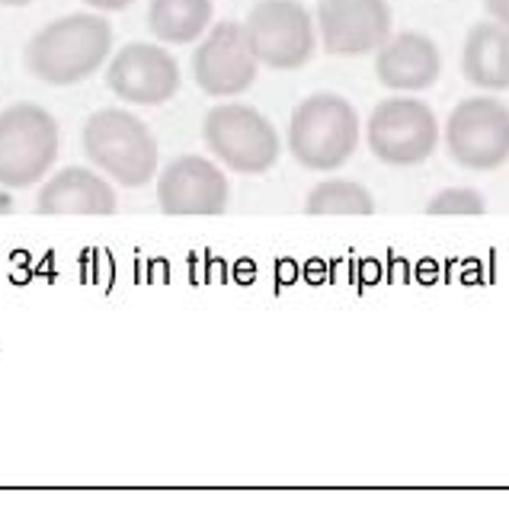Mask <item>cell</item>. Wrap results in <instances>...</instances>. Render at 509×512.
<instances>
[{"label":"cell","mask_w":509,"mask_h":512,"mask_svg":"<svg viewBox=\"0 0 509 512\" xmlns=\"http://www.w3.org/2000/svg\"><path fill=\"white\" fill-rule=\"evenodd\" d=\"M113 55V26L103 13H68L42 26L26 45V68L49 87H74Z\"/></svg>","instance_id":"6da1fadb"},{"label":"cell","mask_w":509,"mask_h":512,"mask_svg":"<svg viewBox=\"0 0 509 512\" xmlns=\"http://www.w3.org/2000/svg\"><path fill=\"white\" fill-rule=\"evenodd\" d=\"M359 112L340 93H314L301 100L289 119V154L305 170L330 173L359 148Z\"/></svg>","instance_id":"7a4b0ae2"},{"label":"cell","mask_w":509,"mask_h":512,"mask_svg":"<svg viewBox=\"0 0 509 512\" xmlns=\"http://www.w3.org/2000/svg\"><path fill=\"white\" fill-rule=\"evenodd\" d=\"M81 141L90 164L129 189L151 183L157 164H161V148H157L154 132L135 112L119 106L93 112L84 122Z\"/></svg>","instance_id":"3957f363"},{"label":"cell","mask_w":509,"mask_h":512,"mask_svg":"<svg viewBox=\"0 0 509 512\" xmlns=\"http://www.w3.org/2000/svg\"><path fill=\"white\" fill-rule=\"evenodd\" d=\"M61 128L49 109L13 103L0 112V186L29 189L55 167Z\"/></svg>","instance_id":"277c9868"},{"label":"cell","mask_w":509,"mask_h":512,"mask_svg":"<svg viewBox=\"0 0 509 512\" xmlns=\"http://www.w3.org/2000/svg\"><path fill=\"white\" fill-rule=\"evenodd\" d=\"M202 138L212 157H218L228 170L247 176L273 170L282 151L276 125L260 109L244 103L212 106L202 119Z\"/></svg>","instance_id":"5b68a950"},{"label":"cell","mask_w":509,"mask_h":512,"mask_svg":"<svg viewBox=\"0 0 509 512\" xmlns=\"http://www.w3.org/2000/svg\"><path fill=\"white\" fill-rule=\"evenodd\" d=\"M439 119L429 103L410 93H397L381 100L369 122H365V141L372 154L388 167H417L439 148Z\"/></svg>","instance_id":"8992f818"},{"label":"cell","mask_w":509,"mask_h":512,"mask_svg":"<svg viewBox=\"0 0 509 512\" xmlns=\"http://www.w3.org/2000/svg\"><path fill=\"white\" fill-rule=\"evenodd\" d=\"M247 42L263 68L298 71L314 58L317 26L298 0H260L244 20Z\"/></svg>","instance_id":"52a82bcc"},{"label":"cell","mask_w":509,"mask_h":512,"mask_svg":"<svg viewBox=\"0 0 509 512\" xmlns=\"http://www.w3.org/2000/svg\"><path fill=\"white\" fill-rule=\"evenodd\" d=\"M445 148L465 170H497L509 160V106L497 96H468L445 122Z\"/></svg>","instance_id":"ba28073f"},{"label":"cell","mask_w":509,"mask_h":512,"mask_svg":"<svg viewBox=\"0 0 509 512\" xmlns=\"http://www.w3.org/2000/svg\"><path fill=\"white\" fill-rule=\"evenodd\" d=\"M260 74V61L247 42L244 23H215L202 36L193 55V77L202 93L231 100L253 87Z\"/></svg>","instance_id":"9c48e42d"},{"label":"cell","mask_w":509,"mask_h":512,"mask_svg":"<svg viewBox=\"0 0 509 512\" xmlns=\"http://www.w3.org/2000/svg\"><path fill=\"white\" fill-rule=\"evenodd\" d=\"M180 64L164 45L129 42L109 55L106 87L129 106H161L180 90Z\"/></svg>","instance_id":"30bf717a"},{"label":"cell","mask_w":509,"mask_h":512,"mask_svg":"<svg viewBox=\"0 0 509 512\" xmlns=\"http://www.w3.org/2000/svg\"><path fill=\"white\" fill-rule=\"evenodd\" d=\"M317 39L337 58L375 55L394 32L388 0H317Z\"/></svg>","instance_id":"8fae6325"},{"label":"cell","mask_w":509,"mask_h":512,"mask_svg":"<svg viewBox=\"0 0 509 512\" xmlns=\"http://www.w3.org/2000/svg\"><path fill=\"white\" fill-rule=\"evenodd\" d=\"M228 196V176L209 157L196 154L170 160L157 180V202L164 215H221Z\"/></svg>","instance_id":"7c38bea8"},{"label":"cell","mask_w":509,"mask_h":512,"mask_svg":"<svg viewBox=\"0 0 509 512\" xmlns=\"http://www.w3.org/2000/svg\"><path fill=\"white\" fill-rule=\"evenodd\" d=\"M375 74L378 84L394 93H420L429 90L442 74L439 45L417 29L391 32L375 48Z\"/></svg>","instance_id":"4fadbf2b"},{"label":"cell","mask_w":509,"mask_h":512,"mask_svg":"<svg viewBox=\"0 0 509 512\" xmlns=\"http://www.w3.org/2000/svg\"><path fill=\"white\" fill-rule=\"evenodd\" d=\"M116 205V189L87 167L58 170L36 196L39 215H113Z\"/></svg>","instance_id":"5bb4252c"},{"label":"cell","mask_w":509,"mask_h":512,"mask_svg":"<svg viewBox=\"0 0 509 512\" xmlns=\"http://www.w3.org/2000/svg\"><path fill=\"white\" fill-rule=\"evenodd\" d=\"M461 71L484 93L509 90V26L493 20L471 26L461 45Z\"/></svg>","instance_id":"9a60e30c"},{"label":"cell","mask_w":509,"mask_h":512,"mask_svg":"<svg viewBox=\"0 0 509 512\" xmlns=\"http://www.w3.org/2000/svg\"><path fill=\"white\" fill-rule=\"evenodd\" d=\"M215 20V0H151L148 29L164 45H189L202 39Z\"/></svg>","instance_id":"2e32d148"},{"label":"cell","mask_w":509,"mask_h":512,"mask_svg":"<svg viewBox=\"0 0 509 512\" xmlns=\"http://www.w3.org/2000/svg\"><path fill=\"white\" fill-rule=\"evenodd\" d=\"M308 215H372L375 199L372 192L356 180H324L317 183L305 199Z\"/></svg>","instance_id":"e0dca14e"},{"label":"cell","mask_w":509,"mask_h":512,"mask_svg":"<svg viewBox=\"0 0 509 512\" xmlns=\"http://www.w3.org/2000/svg\"><path fill=\"white\" fill-rule=\"evenodd\" d=\"M484 212H487V199L468 186L442 189L426 202V215H484Z\"/></svg>","instance_id":"ac0fdd59"},{"label":"cell","mask_w":509,"mask_h":512,"mask_svg":"<svg viewBox=\"0 0 509 512\" xmlns=\"http://www.w3.org/2000/svg\"><path fill=\"white\" fill-rule=\"evenodd\" d=\"M81 4H87L97 13H119V10H129L135 0H81Z\"/></svg>","instance_id":"d6986e66"},{"label":"cell","mask_w":509,"mask_h":512,"mask_svg":"<svg viewBox=\"0 0 509 512\" xmlns=\"http://www.w3.org/2000/svg\"><path fill=\"white\" fill-rule=\"evenodd\" d=\"M484 10L493 23L509 26V0H484Z\"/></svg>","instance_id":"ffe728a7"},{"label":"cell","mask_w":509,"mask_h":512,"mask_svg":"<svg viewBox=\"0 0 509 512\" xmlns=\"http://www.w3.org/2000/svg\"><path fill=\"white\" fill-rule=\"evenodd\" d=\"M4 7H26V4H33V0H0Z\"/></svg>","instance_id":"44dd1931"}]
</instances>
